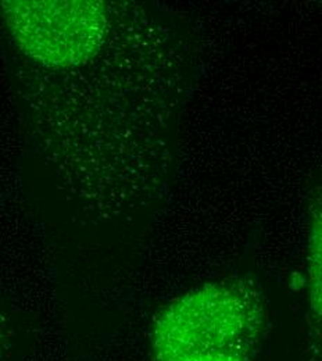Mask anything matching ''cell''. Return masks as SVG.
Here are the masks:
<instances>
[{"label": "cell", "instance_id": "cell-3", "mask_svg": "<svg viewBox=\"0 0 322 361\" xmlns=\"http://www.w3.org/2000/svg\"><path fill=\"white\" fill-rule=\"evenodd\" d=\"M306 264L313 352L316 361H322V188L314 192L309 206Z\"/></svg>", "mask_w": 322, "mask_h": 361}, {"label": "cell", "instance_id": "cell-4", "mask_svg": "<svg viewBox=\"0 0 322 361\" xmlns=\"http://www.w3.org/2000/svg\"><path fill=\"white\" fill-rule=\"evenodd\" d=\"M3 352H4V335H3V326L0 322V359L3 356Z\"/></svg>", "mask_w": 322, "mask_h": 361}, {"label": "cell", "instance_id": "cell-1", "mask_svg": "<svg viewBox=\"0 0 322 361\" xmlns=\"http://www.w3.org/2000/svg\"><path fill=\"white\" fill-rule=\"evenodd\" d=\"M266 332L260 295L242 281L202 283L153 318L151 361H257Z\"/></svg>", "mask_w": 322, "mask_h": 361}, {"label": "cell", "instance_id": "cell-2", "mask_svg": "<svg viewBox=\"0 0 322 361\" xmlns=\"http://www.w3.org/2000/svg\"><path fill=\"white\" fill-rule=\"evenodd\" d=\"M0 16L18 56L47 70L91 61L113 25L101 0H3Z\"/></svg>", "mask_w": 322, "mask_h": 361}]
</instances>
